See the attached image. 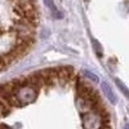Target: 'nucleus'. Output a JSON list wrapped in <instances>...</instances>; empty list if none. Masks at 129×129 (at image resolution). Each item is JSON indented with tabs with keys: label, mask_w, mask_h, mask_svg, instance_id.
<instances>
[{
	"label": "nucleus",
	"mask_w": 129,
	"mask_h": 129,
	"mask_svg": "<svg viewBox=\"0 0 129 129\" xmlns=\"http://www.w3.org/2000/svg\"><path fill=\"white\" fill-rule=\"evenodd\" d=\"M34 7V0H0V72L31 47L21 40L19 34L25 30L35 31L25 19V12Z\"/></svg>",
	"instance_id": "1"
},
{
	"label": "nucleus",
	"mask_w": 129,
	"mask_h": 129,
	"mask_svg": "<svg viewBox=\"0 0 129 129\" xmlns=\"http://www.w3.org/2000/svg\"><path fill=\"white\" fill-rule=\"evenodd\" d=\"M101 88H102L103 93L106 94V97L109 98V101H110L111 103H116L117 98H116V95L114 94V92H112V89H111V87H110V85L107 84L106 81H103V83L101 84Z\"/></svg>",
	"instance_id": "2"
},
{
	"label": "nucleus",
	"mask_w": 129,
	"mask_h": 129,
	"mask_svg": "<svg viewBox=\"0 0 129 129\" xmlns=\"http://www.w3.org/2000/svg\"><path fill=\"white\" fill-rule=\"evenodd\" d=\"M45 2V4H47V7L49 8V10L52 12V16L54 17V18H57V19H59V18H62V14H61V12L56 8V5H54V3L52 2V0H44Z\"/></svg>",
	"instance_id": "3"
},
{
	"label": "nucleus",
	"mask_w": 129,
	"mask_h": 129,
	"mask_svg": "<svg viewBox=\"0 0 129 129\" xmlns=\"http://www.w3.org/2000/svg\"><path fill=\"white\" fill-rule=\"evenodd\" d=\"M83 75L85 78H88L89 80H92V81H94V83H98L100 81V79H98V76H97L95 74H93V72H90L89 70H83Z\"/></svg>",
	"instance_id": "4"
},
{
	"label": "nucleus",
	"mask_w": 129,
	"mask_h": 129,
	"mask_svg": "<svg viewBox=\"0 0 129 129\" xmlns=\"http://www.w3.org/2000/svg\"><path fill=\"white\" fill-rule=\"evenodd\" d=\"M116 84H117V87H119V88L121 89V92H123V93H124V94L128 97V98H129V90L126 89V87H125V85H124V84H123V83H121L119 79H116Z\"/></svg>",
	"instance_id": "5"
},
{
	"label": "nucleus",
	"mask_w": 129,
	"mask_h": 129,
	"mask_svg": "<svg viewBox=\"0 0 129 129\" xmlns=\"http://www.w3.org/2000/svg\"><path fill=\"white\" fill-rule=\"evenodd\" d=\"M92 44L94 45V49H95V52H97V54H98V57H101L102 53H101V45H100V43L93 39V40H92Z\"/></svg>",
	"instance_id": "6"
},
{
	"label": "nucleus",
	"mask_w": 129,
	"mask_h": 129,
	"mask_svg": "<svg viewBox=\"0 0 129 129\" xmlns=\"http://www.w3.org/2000/svg\"><path fill=\"white\" fill-rule=\"evenodd\" d=\"M124 129H129V124H125V126H124Z\"/></svg>",
	"instance_id": "7"
}]
</instances>
